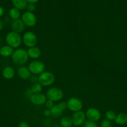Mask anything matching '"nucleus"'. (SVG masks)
<instances>
[{
    "instance_id": "7ed1b4c3",
    "label": "nucleus",
    "mask_w": 127,
    "mask_h": 127,
    "mask_svg": "<svg viewBox=\"0 0 127 127\" xmlns=\"http://www.w3.org/2000/svg\"><path fill=\"white\" fill-rule=\"evenodd\" d=\"M63 91L57 87H53L47 90L46 93V97L48 100H50L53 102H57L62 100L63 97Z\"/></svg>"
},
{
    "instance_id": "f704fd0d",
    "label": "nucleus",
    "mask_w": 127,
    "mask_h": 127,
    "mask_svg": "<svg viewBox=\"0 0 127 127\" xmlns=\"http://www.w3.org/2000/svg\"><path fill=\"white\" fill-rule=\"evenodd\" d=\"M0 63H1V59H0Z\"/></svg>"
},
{
    "instance_id": "9b49d317",
    "label": "nucleus",
    "mask_w": 127,
    "mask_h": 127,
    "mask_svg": "<svg viewBox=\"0 0 127 127\" xmlns=\"http://www.w3.org/2000/svg\"><path fill=\"white\" fill-rule=\"evenodd\" d=\"M47 97L42 93L39 94H33L30 97V100L32 104L37 105H42L47 101Z\"/></svg>"
},
{
    "instance_id": "bb28decb",
    "label": "nucleus",
    "mask_w": 127,
    "mask_h": 127,
    "mask_svg": "<svg viewBox=\"0 0 127 127\" xmlns=\"http://www.w3.org/2000/svg\"><path fill=\"white\" fill-rule=\"evenodd\" d=\"M45 106L47 109H50L54 105V102L50 100H47V101L45 102Z\"/></svg>"
},
{
    "instance_id": "a878e982",
    "label": "nucleus",
    "mask_w": 127,
    "mask_h": 127,
    "mask_svg": "<svg viewBox=\"0 0 127 127\" xmlns=\"http://www.w3.org/2000/svg\"><path fill=\"white\" fill-rule=\"evenodd\" d=\"M26 9H27V11L29 12H33L36 9V6L35 4H30L27 2V7H26Z\"/></svg>"
},
{
    "instance_id": "2f4dec72",
    "label": "nucleus",
    "mask_w": 127,
    "mask_h": 127,
    "mask_svg": "<svg viewBox=\"0 0 127 127\" xmlns=\"http://www.w3.org/2000/svg\"><path fill=\"white\" fill-rule=\"evenodd\" d=\"M4 13V9L2 6H0V17H2L3 16Z\"/></svg>"
},
{
    "instance_id": "423d86ee",
    "label": "nucleus",
    "mask_w": 127,
    "mask_h": 127,
    "mask_svg": "<svg viewBox=\"0 0 127 127\" xmlns=\"http://www.w3.org/2000/svg\"><path fill=\"white\" fill-rule=\"evenodd\" d=\"M29 70L33 74H40L44 72L45 69V64L39 60L32 61L30 63L28 66Z\"/></svg>"
},
{
    "instance_id": "393cba45",
    "label": "nucleus",
    "mask_w": 127,
    "mask_h": 127,
    "mask_svg": "<svg viewBox=\"0 0 127 127\" xmlns=\"http://www.w3.org/2000/svg\"><path fill=\"white\" fill-rule=\"evenodd\" d=\"M100 127H112V125L111 122L109 120H107V119H104L100 123Z\"/></svg>"
},
{
    "instance_id": "f257e3e1",
    "label": "nucleus",
    "mask_w": 127,
    "mask_h": 127,
    "mask_svg": "<svg viewBox=\"0 0 127 127\" xmlns=\"http://www.w3.org/2000/svg\"><path fill=\"white\" fill-rule=\"evenodd\" d=\"M11 57L14 63L20 66H23V64H26L29 59L27 50L24 48H17L15 50Z\"/></svg>"
},
{
    "instance_id": "f8f14e48",
    "label": "nucleus",
    "mask_w": 127,
    "mask_h": 127,
    "mask_svg": "<svg viewBox=\"0 0 127 127\" xmlns=\"http://www.w3.org/2000/svg\"><path fill=\"white\" fill-rule=\"evenodd\" d=\"M25 28V25L24 24L22 20L19 19L13 20L11 23V29L12 30V32H14L16 33H20L23 32Z\"/></svg>"
},
{
    "instance_id": "20e7f679",
    "label": "nucleus",
    "mask_w": 127,
    "mask_h": 127,
    "mask_svg": "<svg viewBox=\"0 0 127 127\" xmlns=\"http://www.w3.org/2000/svg\"><path fill=\"white\" fill-rule=\"evenodd\" d=\"M55 80L54 74L50 71H44L38 77V83L42 86H50L53 84Z\"/></svg>"
},
{
    "instance_id": "cd10ccee",
    "label": "nucleus",
    "mask_w": 127,
    "mask_h": 127,
    "mask_svg": "<svg viewBox=\"0 0 127 127\" xmlns=\"http://www.w3.org/2000/svg\"><path fill=\"white\" fill-rule=\"evenodd\" d=\"M58 106L60 108L61 110H62L63 111V110H65L66 109L68 108V107H67V103L66 102H61L58 104Z\"/></svg>"
},
{
    "instance_id": "ddd939ff",
    "label": "nucleus",
    "mask_w": 127,
    "mask_h": 127,
    "mask_svg": "<svg viewBox=\"0 0 127 127\" xmlns=\"http://www.w3.org/2000/svg\"><path fill=\"white\" fill-rule=\"evenodd\" d=\"M17 73L18 76L23 80H27L31 76V73L29 70L28 67L25 66H21L19 67Z\"/></svg>"
},
{
    "instance_id": "6e6552de",
    "label": "nucleus",
    "mask_w": 127,
    "mask_h": 127,
    "mask_svg": "<svg viewBox=\"0 0 127 127\" xmlns=\"http://www.w3.org/2000/svg\"><path fill=\"white\" fill-rule=\"evenodd\" d=\"M66 103L68 109L74 112L81 111L83 109V102L80 99L77 97H71L68 99Z\"/></svg>"
},
{
    "instance_id": "aec40b11",
    "label": "nucleus",
    "mask_w": 127,
    "mask_h": 127,
    "mask_svg": "<svg viewBox=\"0 0 127 127\" xmlns=\"http://www.w3.org/2000/svg\"><path fill=\"white\" fill-rule=\"evenodd\" d=\"M50 110L51 115H52L54 117H58L61 116L62 113H63V110H61L58 105H54L53 107L50 109Z\"/></svg>"
},
{
    "instance_id": "9d476101",
    "label": "nucleus",
    "mask_w": 127,
    "mask_h": 127,
    "mask_svg": "<svg viewBox=\"0 0 127 127\" xmlns=\"http://www.w3.org/2000/svg\"><path fill=\"white\" fill-rule=\"evenodd\" d=\"M86 114L83 111H79L74 112L72 115V121L73 124L75 126L79 127L84 124L86 122Z\"/></svg>"
},
{
    "instance_id": "6ab92c4d",
    "label": "nucleus",
    "mask_w": 127,
    "mask_h": 127,
    "mask_svg": "<svg viewBox=\"0 0 127 127\" xmlns=\"http://www.w3.org/2000/svg\"><path fill=\"white\" fill-rule=\"evenodd\" d=\"M60 124L63 127H71L73 125L71 117L68 116L62 117L60 121Z\"/></svg>"
},
{
    "instance_id": "5701e85b",
    "label": "nucleus",
    "mask_w": 127,
    "mask_h": 127,
    "mask_svg": "<svg viewBox=\"0 0 127 127\" xmlns=\"http://www.w3.org/2000/svg\"><path fill=\"white\" fill-rule=\"evenodd\" d=\"M116 113L114 111L111 110H107L105 113V118L107 120H109V121H112V120H115V117H116Z\"/></svg>"
},
{
    "instance_id": "f03ea898",
    "label": "nucleus",
    "mask_w": 127,
    "mask_h": 127,
    "mask_svg": "<svg viewBox=\"0 0 127 127\" xmlns=\"http://www.w3.org/2000/svg\"><path fill=\"white\" fill-rule=\"evenodd\" d=\"M6 42L7 45L10 46L12 48H17L22 43V39L19 33L11 31L6 35Z\"/></svg>"
},
{
    "instance_id": "c9c22d12",
    "label": "nucleus",
    "mask_w": 127,
    "mask_h": 127,
    "mask_svg": "<svg viewBox=\"0 0 127 127\" xmlns=\"http://www.w3.org/2000/svg\"></svg>"
},
{
    "instance_id": "39448f33",
    "label": "nucleus",
    "mask_w": 127,
    "mask_h": 127,
    "mask_svg": "<svg viewBox=\"0 0 127 127\" xmlns=\"http://www.w3.org/2000/svg\"><path fill=\"white\" fill-rule=\"evenodd\" d=\"M22 39L24 44L29 48L35 47L37 43V41H38L36 34L32 31L26 32L24 34Z\"/></svg>"
},
{
    "instance_id": "4468645a",
    "label": "nucleus",
    "mask_w": 127,
    "mask_h": 127,
    "mask_svg": "<svg viewBox=\"0 0 127 127\" xmlns=\"http://www.w3.org/2000/svg\"><path fill=\"white\" fill-rule=\"evenodd\" d=\"M29 57L32 59H37L41 56V50L37 47L29 48L27 50Z\"/></svg>"
},
{
    "instance_id": "b1692460",
    "label": "nucleus",
    "mask_w": 127,
    "mask_h": 127,
    "mask_svg": "<svg viewBox=\"0 0 127 127\" xmlns=\"http://www.w3.org/2000/svg\"><path fill=\"white\" fill-rule=\"evenodd\" d=\"M83 127H99L98 125L96 124V122H94L89 121H86L83 125Z\"/></svg>"
},
{
    "instance_id": "dca6fc26",
    "label": "nucleus",
    "mask_w": 127,
    "mask_h": 127,
    "mask_svg": "<svg viewBox=\"0 0 127 127\" xmlns=\"http://www.w3.org/2000/svg\"><path fill=\"white\" fill-rule=\"evenodd\" d=\"M114 122L119 125H124L127 123V114L124 112H121L116 115Z\"/></svg>"
},
{
    "instance_id": "0eeeda50",
    "label": "nucleus",
    "mask_w": 127,
    "mask_h": 127,
    "mask_svg": "<svg viewBox=\"0 0 127 127\" xmlns=\"http://www.w3.org/2000/svg\"><path fill=\"white\" fill-rule=\"evenodd\" d=\"M21 20L25 26L29 27H33L37 23V17L35 14L29 11H26L22 14Z\"/></svg>"
},
{
    "instance_id": "72a5a7b5",
    "label": "nucleus",
    "mask_w": 127,
    "mask_h": 127,
    "mask_svg": "<svg viewBox=\"0 0 127 127\" xmlns=\"http://www.w3.org/2000/svg\"><path fill=\"white\" fill-rule=\"evenodd\" d=\"M4 27V22L2 20L0 19V32L2 30Z\"/></svg>"
},
{
    "instance_id": "f3484780",
    "label": "nucleus",
    "mask_w": 127,
    "mask_h": 127,
    "mask_svg": "<svg viewBox=\"0 0 127 127\" xmlns=\"http://www.w3.org/2000/svg\"><path fill=\"white\" fill-rule=\"evenodd\" d=\"M14 52V48L9 45L2 46L0 48V55L3 57H9L12 56Z\"/></svg>"
},
{
    "instance_id": "a211bd4d",
    "label": "nucleus",
    "mask_w": 127,
    "mask_h": 127,
    "mask_svg": "<svg viewBox=\"0 0 127 127\" xmlns=\"http://www.w3.org/2000/svg\"><path fill=\"white\" fill-rule=\"evenodd\" d=\"M11 2L14 7L17 9L19 11L24 10V9H26V7H27V0H12Z\"/></svg>"
},
{
    "instance_id": "473e14b6",
    "label": "nucleus",
    "mask_w": 127,
    "mask_h": 127,
    "mask_svg": "<svg viewBox=\"0 0 127 127\" xmlns=\"http://www.w3.org/2000/svg\"><path fill=\"white\" fill-rule=\"evenodd\" d=\"M27 2L30 4H35V3H37L38 2V0H27Z\"/></svg>"
},
{
    "instance_id": "7c9ffc66",
    "label": "nucleus",
    "mask_w": 127,
    "mask_h": 127,
    "mask_svg": "<svg viewBox=\"0 0 127 127\" xmlns=\"http://www.w3.org/2000/svg\"><path fill=\"white\" fill-rule=\"evenodd\" d=\"M43 115L45 117L51 116V112L50 109H46V110H45L44 112H43Z\"/></svg>"
},
{
    "instance_id": "1a4fd4ad",
    "label": "nucleus",
    "mask_w": 127,
    "mask_h": 127,
    "mask_svg": "<svg viewBox=\"0 0 127 127\" xmlns=\"http://www.w3.org/2000/svg\"><path fill=\"white\" fill-rule=\"evenodd\" d=\"M85 114L86 117L88 119V120L94 122L99 121L101 118V113L100 110L94 107L89 108Z\"/></svg>"
},
{
    "instance_id": "4be33fe9",
    "label": "nucleus",
    "mask_w": 127,
    "mask_h": 127,
    "mask_svg": "<svg viewBox=\"0 0 127 127\" xmlns=\"http://www.w3.org/2000/svg\"><path fill=\"white\" fill-rule=\"evenodd\" d=\"M31 89L32 93H33V94H39L42 91L43 86L39 83H36L32 85Z\"/></svg>"
},
{
    "instance_id": "2eb2a0df",
    "label": "nucleus",
    "mask_w": 127,
    "mask_h": 127,
    "mask_svg": "<svg viewBox=\"0 0 127 127\" xmlns=\"http://www.w3.org/2000/svg\"><path fill=\"white\" fill-rule=\"evenodd\" d=\"M2 76L7 79H12L15 75V71L13 68L11 66H6L2 71Z\"/></svg>"
},
{
    "instance_id": "c756f323",
    "label": "nucleus",
    "mask_w": 127,
    "mask_h": 127,
    "mask_svg": "<svg viewBox=\"0 0 127 127\" xmlns=\"http://www.w3.org/2000/svg\"><path fill=\"white\" fill-rule=\"evenodd\" d=\"M18 127H29V124L26 122H21L19 124Z\"/></svg>"
},
{
    "instance_id": "412c9836",
    "label": "nucleus",
    "mask_w": 127,
    "mask_h": 127,
    "mask_svg": "<svg viewBox=\"0 0 127 127\" xmlns=\"http://www.w3.org/2000/svg\"><path fill=\"white\" fill-rule=\"evenodd\" d=\"M9 16L11 17V18L13 20L19 19V17H21V11L14 7L9 10Z\"/></svg>"
},
{
    "instance_id": "c85d7f7f",
    "label": "nucleus",
    "mask_w": 127,
    "mask_h": 127,
    "mask_svg": "<svg viewBox=\"0 0 127 127\" xmlns=\"http://www.w3.org/2000/svg\"><path fill=\"white\" fill-rule=\"evenodd\" d=\"M30 81H31L32 83H33V84L36 83H38V78L35 76H31L30 77Z\"/></svg>"
}]
</instances>
